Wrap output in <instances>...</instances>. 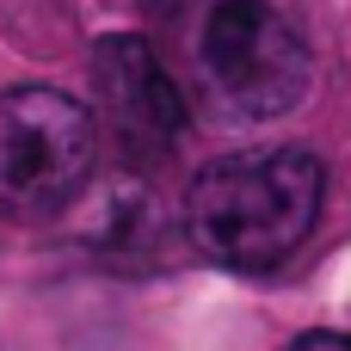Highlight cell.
I'll list each match as a JSON object with an SVG mask.
<instances>
[{
    "mask_svg": "<svg viewBox=\"0 0 351 351\" xmlns=\"http://www.w3.org/2000/svg\"><path fill=\"white\" fill-rule=\"evenodd\" d=\"M327 173L308 148H247L210 160L185 191V234L228 271H278L321 216Z\"/></svg>",
    "mask_w": 351,
    "mask_h": 351,
    "instance_id": "1",
    "label": "cell"
},
{
    "mask_svg": "<svg viewBox=\"0 0 351 351\" xmlns=\"http://www.w3.org/2000/svg\"><path fill=\"white\" fill-rule=\"evenodd\" d=\"M93 99H99V117L111 123V136L142 160L173 154L191 123L179 80L160 68V56L142 37H123V31L93 43Z\"/></svg>",
    "mask_w": 351,
    "mask_h": 351,
    "instance_id": "4",
    "label": "cell"
},
{
    "mask_svg": "<svg viewBox=\"0 0 351 351\" xmlns=\"http://www.w3.org/2000/svg\"><path fill=\"white\" fill-rule=\"evenodd\" d=\"M197 68L234 117H284L315 86V49L284 0H216L197 31Z\"/></svg>",
    "mask_w": 351,
    "mask_h": 351,
    "instance_id": "2",
    "label": "cell"
},
{
    "mask_svg": "<svg viewBox=\"0 0 351 351\" xmlns=\"http://www.w3.org/2000/svg\"><path fill=\"white\" fill-rule=\"evenodd\" d=\"M99 160L93 111L62 86H6L0 93V210L56 216L80 197Z\"/></svg>",
    "mask_w": 351,
    "mask_h": 351,
    "instance_id": "3",
    "label": "cell"
},
{
    "mask_svg": "<svg viewBox=\"0 0 351 351\" xmlns=\"http://www.w3.org/2000/svg\"><path fill=\"white\" fill-rule=\"evenodd\" d=\"M290 351H351V333H302Z\"/></svg>",
    "mask_w": 351,
    "mask_h": 351,
    "instance_id": "5",
    "label": "cell"
}]
</instances>
